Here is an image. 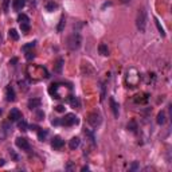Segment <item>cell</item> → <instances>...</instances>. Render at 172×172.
<instances>
[{"mask_svg": "<svg viewBox=\"0 0 172 172\" xmlns=\"http://www.w3.org/2000/svg\"><path fill=\"white\" fill-rule=\"evenodd\" d=\"M40 104H42V101H40V98H31L30 101H28V108L31 110H34V109H36V108H39L40 106Z\"/></svg>", "mask_w": 172, "mask_h": 172, "instance_id": "cell-10", "label": "cell"}, {"mask_svg": "<svg viewBox=\"0 0 172 172\" xmlns=\"http://www.w3.org/2000/svg\"><path fill=\"white\" fill-rule=\"evenodd\" d=\"M65 145V141L61 139L59 136H55L51 141V147L55 149V151H59V149H62V147Z\"/></svg>", "mask_w": 172, "mask_h": 172, "instance_id": "cell-6", "label": "cell"}, {"mask_svg": "<svg viewBox=\"0 0 172 172\" xmlns=\"http://www.w3.org/2000/svg\"><path fill=\"white\" fill-rule=\"evenodd\" d=\"M35 44H36L35 40H34V42H28L27 44H24V46L22 47V50H23L24 53H27L28 50H31V48H34V47H35Z\"/></svg>", "mask_w": 172, "mask_h": 172, "instance_id": "cell-22", "label": "cell"}, {"mask_svg": "<svg viewBox=\"0 0 172 172\" xmlns=\"http://www.w3.org/2000/svg\"><path fill=\"white\" fill-rule=\"evenodd\" d=\"M78 122H79V120H78V117H77L75 114L69 113V114H66V116H65L62 120H61V125L73 126V125H77Z\"/></svg>", "mask_w": 172, "mask_h": 172, "instance_id": "cell-3", "label": "cell"}, {"mask_svg": "<svg viewBox=\"0 0 172 172\" xmlns=\"http://www.w3.org/2000/svg\"><path fill=\"white\" fill-rule=\"evenodd\" d=\"M20 28H22V31L24 34H27L30 31V23H20Z\"/></svg>", "mask_w": 172, "mask_h": 172, "instance_id": "cell-25", "label": "cell"}, {"mask_svg": "<svg viewBox=\"0 0 172 172\" xmlns=\"http://www.w3.org/2000/svg\"><path fill=\"white\" fill-rule=\"evenodd\" d=\"M4 164H5V161H4L3 159H0V167H3Z\"/></svg>", "mask_w": 172, "mask_h": 172, "instance_id": "cell-32", "label": "cell"}, {"mask_svg": "<svg viewBox=\"0 0 172 172\" xmlns=\"http://www.w3.org/2000/svg\"><path fill=\"white\" fill-rule=\"evenodd\" d=\"M87 169H89V167H87V165H86V167H82V171H87Z\"/></svg>", "mask_w": 172, "mask_h": 172, "instance_id": "cell-33", "label": "cell"}, {"mask_svg": "<svg viewBox=\"0 0 172 172\" xmlns=\"http://www.w3.org/2000/svg\"><path fill=\"white\" fill-rule=\"evenodd\" d=\"M8 36H10V39H12V40H19V32L16 31L15 28H11V30L8 31Z\"/></svg>", "mask_w": 172, "mask_h": 172, "instance_id": "cell-16", "label": "cell"}, {"mask_svg": "<svg viewBox=\"0 0 172 172\" xmlns=\"http://www.w3.org/2000/svg\"><path fill=\"white\" fill-rule=\"evenodd\" d=\"M65 24H66V20H65V18H61V20H59V24H58V32H62L63 28H65Z\"/></svg>", "mask_w": 172, "mask_h": 172, "instance_id": "cell-24", "label": "cell"}, {"mask_svg": "<svg viewBox=\"0 0 172 172\" xmlns=\"http://www.w3.org/2000/svg\"><path fill=\"white\" fill-rule=\"evenodd\" d=\"M0 42H1V34H0Z\"/></svg>", "mask_w": 172, "mask_h": 172, "instance_id": "cell-34", "label": "cell"}, {"mask_svg": "<svg viewBox=\"0 0 172 172\" xmlns=\"http://www.w3.org/2000/svg\"><path fill=\"white\" fill-rule=\"evenodd\" d=\"M16 62H18V59H16V58H12L11 61H10V63H11V65H15Z\"/></svg>", "mask_w": 172, "mask_h": 172, "instance_id": "cell-31", "label": "cell"}, {"mask_svg": "<svg viewBox=\"0 0 172 172\" xmlns=\"http://www.w3.org/2000/svg\"><path fill=\"white\" fill-rule=\"evenodd\" d=\"M18 20H19L20 23H30V18L26 14H19L18 15Z\"/></svg>", "mask_w": 172, "mask_h": 172, "instance_id": "cell-21", "label": "cell"}, {"mask_svg": "<svg viewBox=\"0 0 172 172\" xmlns=\"http://www.w3.org/2000/svg\"><path fill=\"white\" fill-rule=\"evenodd\" d=\"M47 134H48V132H47L46 129H39V132H38V139H39L40 141H44Z\"/></svg>", "mask_w": 172, "mask_h": 172, "instance_id": "cell-19", "label": "cell"}, {"mask_svg": "<svg viewBox=\"0 0 172 172\" xmlns=\"http://www.w3.org/2000/svg\"><path fill=\"white\" fill-rule=\"evenodd\" d=\"M137 168H139V163H133V164L130 165V169H132V171H136Z\"/></svg>", "mask_w": 172, "mask_h": 172, "instance_id": "cell-30", "label": "cell"}, {"mask_svg": "<svg viewBox=\"0 0 172 172\" xmlns=\"http://www.w3.org/2000/svg\"><path fill=\"white\" fill-rule=\"evenodd\" d=\"M63 63H65L63 58H58V59H57V62H55V66H54V71H55V73H61V71H62Z\"/></svg>", "mask_w": 172, "mask_h": 172, "instance_id": "cell-14", "label": "cell"}, {"mask_svg": "<svg viewBox=\"0 0 172 172\" xmlns=\"http://www.w3.org/2000/svg\"><path fill=\"white\" fill-rule=\"evenodd\" d=\"M109 102H110V108H112V112H113V116L117 118V117H118V113H120V106H118V104L116 102V100H114L113 97L109 98Z\"/></svg>", "mask_w": 172, "mask_h": 172, "instance_id": "cell-7", "label": "cell"}, {"mask_svg": "<svg viewBox=\"0 0 172 172\" xmlns=\"http://www.w3.org/2000/svg\"><path fill=\"white\" fill-rule=\"evenodd\" d=\"M5 97H7V101L8 102H14V101H15V98H16L15 90L12 89L11 86H8L7 90H5Z\"/></svg>", "mask_w": 172, "mask_h": 172, "instance_id": "cell-9", "label": "cell"}, {"mask_svg": "<svg viewBox=\"0 0 172 172\" xmlns=\"http://www.w3.org/2000/svg\"><path fill=\"white\" fill-rule=\"evenodd\" d=\"M98 53L101 55H104V57L109 55V48H108V46H106L105 43H101V44L98 46Z\"/></svg>", "mask_w": 172, "mask_h": 172, "instance_id": "cell-15", "label": "cell"}, {"mask_svg": "<svg viewBox=\"0 0 172 172\" xmlns=\"http://www.w3.org/2000/svg\"><path fill=\"white\" fill-rule=\"evenodd\" d=\"M101 121H102L101 116L98 113H96V112H94V113H90L89 116H87V122H89L93 128H97V126L101 124Z\"/></svg>", "mask_w": 172, "mask_h": 172, "instance_id": "cell-4", "label": "cell"}, {"mask_svg": "<svg viewBox=\"0 0 172 172\" xmlns=\"http://www.w3.org/2000/svg\"><path fill=\"white\" fill-rule=\"evenodd\" d=\"M128 129L130 130V132H133V133L136 132V130H137L136 122H134V121H130V122H129V124H128Z\"/></svg>", "mask_w": 172, "mask_h": 172, "instance_id": "cell-26", "label": "cell"}, {"mask_svg": "<svg viewBox=\"0 0 172 172\" xmlns=\"http://www.w3.org/2000/svg\"><path fill=\"white\" fill-rule=\"evenodd\" d=\"M55 110H57V112H59V113H62V112H65V106H63V105L55 106Z\"/></svg>", "mask_w": 172, "mask_h": 172, "instance_id": "cell-29", "label": "cell"}, {"mask_svg": "<svg viewBox=\"0 0 172 172\" xmlns=\"http://www.w3.org/2000/svg\"><path fill=\"white\" fill-rule=\"evenodd\" d=\"M16 147L20 148L22 151H28V149H30V143H28V140L24 139V137H18V139H16Z\"/></svg>", "mask_w": 172, "mask_h": 172, "instance_id": "cell-5", "label": "cell"}, {"mask_svg": "<svg viewBox=\"0 0 172 172\" xmlns=\"http://www.w3.org/2000/svg\"><path fill=\"white\" fill-rule=\"evenodd\" d=\"M155 24H156V27H157V30H159V32H160V35L161 36H165V32H164V28L161 27V24H160V22L157 19H155Z\"/></svg>", "mask_w": 172, "mask_h": 172, "instance_id": "cell-23", "label": "cell"}, {"mask_svg": "<svg viewBox=\"0 0 172 172\" xmlns=\"http://www.w3.org/2000/svg\"><path fill=\"white\" fill-rule=\"evenodd\" d=\"M79 144H81V140H79L78 137H73L70 140V143H69V148L74 151V149H77L79 147Z\"/></svg>", "mask_w": 172, "mask_h": 172, "instance_id": "cell-12", "label": "cell"}, {"mask_svg": "<svg viewBox=\"0 0 172 172\" xmlns=\"http://www.w3.org/2000/svg\"><path fill=\"white\" fill-rule=\"evenodd\" d=\"M24 4H26V0H12V8L15 11H22Z\"/></svg>", "mask_w": 172, "mask_h": 172, "instance_id": "cell-11", "label": "cell"}, {"mask_svg": "<svg viewBox=\"0 0 172 172\" xmlns=\"http://www.w3.org/2000/svg\"><path fill=\"white\" fill-rule=\"evenodd\" d=\"M18 126H19V129L22 130V132H26V130H28V125H27V122L24 121L23 118H20L19 121H18Z\"/></svg>", "mask_w": 172, "mask_h": 172, "instance_id": "cell-17", "label": "cell"}, {"mask_svg": "<svg viewBox=\"0 0 172 172\" xmlns=\"http://www.w3.org/2000/svg\"><path fill=\"white\" fill-rule=\"evenodd\" d=\"M34 57H35V55H34V53H32V51H27V53H26V58H27V61H31V59H34Z\"/></svg>", "mask_w": 172, "mask_h": 172, "instance_id": "cell-28", "label": "cell"}, {"mask_svg": "<svg viewBox=\"0 0 172 172\" xmlns=\"http://www.w3.org/2000/svg\"><path fill=\"white\" fill-rule=\"evenodd\" d=\"M58 8V4L55 3V1H48V3L46 4V10L48 12H53L54 10H57Z\"/></svg>", "mask_w": 172, "mask_h": 172, "instance_id": "cell-18", "label": "cell"}, {"mask_svg": "<svg viewBox=\"0 0 172 172\" xmlns=\"http://www.w3.org/2000/svg\"><path fill=\"white\" fill-rule=\"evenodd\" d=\"M35 117H36V120H43V118H44V113H43L42 110H38V112H36V114H35Z\"/></svg>", "mask_w": 172, "mask_h": 172, "instance_id": "cell-27", "label": "cell"}, {"mask_svg": "<svg viewBox=\"0 0 172 172\" xmlns=\"http://www.w3.org/2000/svg\"><path fill=\"white\" fill-rule=\"evenodd\" d=\"M81 43H82V38L79 35L78 32H74L73 35H70V38L67 39V46L70 50H78L79 47H81Z\"/></svg>", "mask_w": 172, "mask_h": 172, "instance_id": "cell-2", "label": "cell"}, {"mask_svg": "<svg viewBox=\"0 0 172 172\" xmlns=\"http://www.w3.org/2000/svg\"><path fill=\"white\" fill-rule=\"evenodd\" d=\"M67 102H69V104H70V105L73 106V108H75V109L81 106V104H79V100H78L77 97H75V96H71V97L67 98Z\"/></svg>", "mask_w": 172, "mask_h": 172, "instance_id": "cell-13", "label": "cell"}, {"mask_svg": "<svg viewBox=\"0 0 172 172\" xmlns=\"http://www.w3.org/2000/svg\"><path fill=\"white\" fill-rule=\"evenodd\" d=\"M20 118H22V113H20V110L16 109V108L11 109V112H10V121H19Z\"/></svg>", "mask_w": 172, "mask_h": 172, "instance_id": "cell-8", "label": "cell"}, {"mask_svg": "<svg viewBox=\"0 0 172 172\" xmlns=\"http://www.w3.org/2000/svg\"><path fill=\"white\" fill-rule=\"evenodd\" d=\"M136 27L140 32L144 34L145 32V28H147V12L145 10H139L137 12V16H136Z\"/></svg>", "mask_w": 172, "mask_h": 172, "instance_id": "cell-1", "label": "cell"}, {"mask_svg": "<svg viewBox=\"0 0 172 172\" xmlns=\"http://www.w3.org/2000/svg\"><path fill=\"white\" fill-rule=\"evenodd\" d=\"M157 124L159 125H164L165 124V113L164 112H160L157 114Z\"/></svg>", "mask_w": 172, "mask_h": 172, "instance_id": "cell-20", "label": "cell"}]
</instances>
